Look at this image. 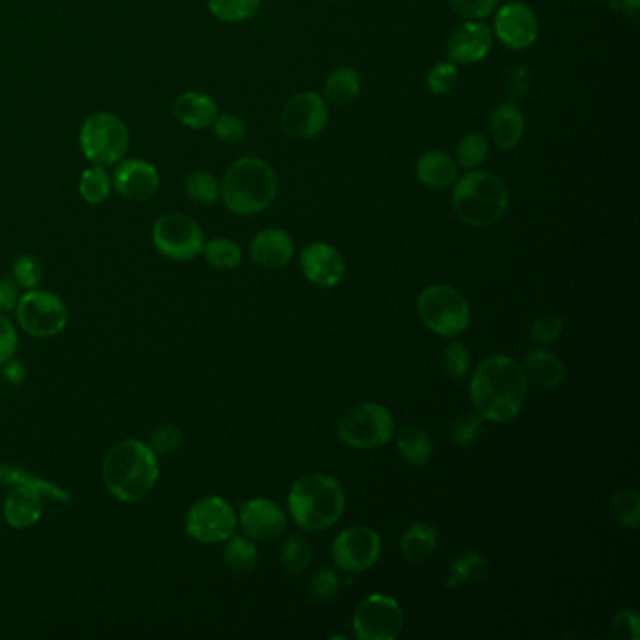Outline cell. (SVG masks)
I'll use <instances>...</instances> for the list:
<instances>
[{
    "mask_svg": "<svg viewBox=\"0 0 640 640\" xmlns=\"http://www.w3.org/2000/svg\"><path fill=\"white\" fill-rule=\"evenodd\" d=\"M523 366L507 355H490L471 376L470 397L476 412L492 423H507L523 410L528 397Z\"/></svg>",
    "mask_w": 640,
    "mask_h": 640,
    "instance_id": "1",
    "label": "cell"
},
{
    "mask_svg": "<svg viewBox=\"0 0 640 640\" xmlns=\"http://www.w3.org/2000/svg\"><path fill=\"white\" fill-rule=\"evenodd\" d=\"M102 478L118 502H139L157 487L160 478L158 455L141 439L117 442L102 460Z\"/></svg>",
    "mask_w": 640,
    "mask_h": 640,
    "instance_id": "2",
    "label": "cell"
},
{
    "mask_svg": "<svg viewBox=\"0 0 640 640\" xmlns=\"http://www.w3.org/2000/svg\"><path fill=\"white\" fill-rule=\"evenodd\" d=\"M278 196L275 168L258 157L239 158L220 181V199L233 215H258L268 209Z\"/></svg>",
    "mask_w": 640,
    "mask_h": 640,
    "instance_id": "3",
    "label": "cell"
},
{
    "mask_svg": "<svg viewBox=\"0 0 640 640\" xmlns=\"http://www.w3.org/2000/svg\"><path fill=\"white\" fill-rule=\"evenodd\" d=\"M452 205L466 226L490 228L510 209V190L490 171H466L453 184Z\"/></svg>",
    "mask_w": 640,
    "mask_h": 640,
    "instance_id": "4",
    "label": "cell"
},
{
    "mask_svg": "<svg viewBox=\"0 0 640 640\" xmlns=\"http://www.w3.org/2000/svg\"><path fill=\"white\" fill-rule=\"evenodd\" d=\"M289 513L297 526L321 532L339 523L346 510L342 484L327 473H308L295 481L288 494Z\"/></svg>",
    "mask_w": 640,
    "mask_h": 640,
    "instance_id": "5",
    "label": "cell"
},
{
    "mask_svg": "<svg viewBox=\"0 0 640 640\" xmlns=\"http://www.w3.org/2000/svg\"><path fill=\"white\" fill-rule=\"evenodd\" d=\"M418 310L432 333L445 339H457L470 325V305L465 295L445 284L423 289L419 295Z\"/></svg>",
    "mask_w": 640,
    "mask_h": 640,
    "instance_id": "6",
    "label": "cell"
},
{
    "mask_svg": "<svg viewBox=\"0 0 640 640\" xmlns=\"http://www.w3.org/2000/svg\"><path fill=\"white\" fill-rule=\"evenodd\" d=\"M79 145L89 162L107 168L125 158L130 147V132L117 115L94 113L81 126Z\"/></svg>",
    "mask_w": 640,
    "mask_h": 640,
    "instance_id": "7",
    "label": "cell"
},
{
    "mask_svg": "<svg viewBox=\"0 0 640 640\" xmlns=\"http://www.w3.org/2000/svg\"><path fill=\"white\" fill-rule=\"evenodd\" d=\"M339 438L355 449H378L395 436V419L386 405L363 402L340 418Z\"/></svg>",
    "mask_w": 640,
    "mask_h": 640,
    "instance_id": "8",
    "label": "cell"
},
{
    "mask_svg": "<svg viewBox=\"0 0 640 640\" xmlns=\"http://www.w3.org/2000/svg\"><path fill=\"white\" fill-rule=\"evenodd\" d=\"M152 242L158 252L173 262H192L202 254L205 236L199 224L183 213H170L152 226Z\"/></svg>",
    "mask_w": 640,
    "mask_h": 640,
    "instance_id": "9",
    "label": "cell"
},
{
    "mask_svg": "<svg viewBox=\"0 0 640 640\" xmlns=\"http://www.w3.org/2000/svg\"><path fill=\"white\" fill-rule=\"evenodd\" d=\"M15 308L21 329L36 339H53L68 325L66 302L46 289H28Z\"/></svg>",
    "mask_w": 640,
    "mask_h": 640,
    "instance_id": "10",
    "label": "cell"
},
{
    "mask_svg": "<svg viewBox=\"0 0 640 640\" xmlns=\"http://www.w3.org/2000/svg\"><path fill=\"white\" fill-rule=\"evenodd\" d=\"M184 528L194 541L203 545L228 541L229 537L236 534V511L224 498H202L186 513Z\"/></svg>",
    "mask_w": 640,
    "mask_h": 640,
    "instance_id": "11",
    "label": "cell"
},
{
    "mask_svg": "<svg viewBox=\"0 0 640 640\" xmlns=\"http://www.w3.org/2000/svg\"><path fill=\"white\" fill-rule=\"evenodd\" d=\"M404 626L400 603L386 594H374L353 615V635L361 640H392Z\"/></svg>",
    "mask_w": 640,
    "mask_h": 640,
    "instance_id": "12",
    "label": "cell"
},
{
    "mask_svg": "<svg viewBox=\"0 0 640 640\" xmlns=\"http://www.w3.org/2000/svg\"><path fill=\"white\" fill-rule=\"evenodd\" d=\"M329 123V105L318 92L302 91L284 105L281 115L282 130L289 138L307 141L320 136Z\"/></svg>",
    "mask_w": 640,
    "mask_h": 640,
    "instance_id": "13",
    "label": "cell"
},
{
    "mask_svg": "<svg viewBox=\"0 0 640 640\" xmlns=\"http://www.w3.org/2000/svg\"><path fill=\"white\" fill-rule=\"evenodd\" d=\"M492 34L513 52H526L539 38L536 10L523 0L505 2L494 15Z\"/></svg>",
    "mask_w": 640,
    "mask_h": 640,
    "instance_id": "14",
    "label": "cell"
},
{
    "mask_svg": "<svg viewBox=\"0 0 640 640\" xmlns=\"http://www.w3.org/2000/svg\"><path fill=\"white\" fill-rule=\"evenodd\" d=\"M381 555V537L368 526H352L340 532L333 542L336 568L346 573H361L373 568Z\"/></svg>",
    "mask_w": 640,
    "mask_h": 640,
    "instance_id": "15",
    "label": "cell"
},
{
    "mask_svg": "<svg viewBox=\"0 0 640 640\" xmlns=\"http://www.w3.org/2000/svg\"><path fill=\"white\" fill-rule=\"evenodd\" d=\"M494 47V34L484 21L466 20L447 39V59L457 66L478 65Z\"/></svg>",
    "mask_w": 640,
    "mask_h": 640,
    "instance_id": "16",
    "label": "cell"
},
{
    "mask_svg": "<svg viewBox=\"0 0 640 640\" xmlns=\"http://www.w3.org/2000/svg\"><path fill=\"white\" fill-rule=\"evenodd\" d=\"M247 537L254 541L273 542L284 536L288 528L286 513L278 503L267 498H254L241 507V516L237 518Z\"/></svg>",
    "mask_w": 640,
    "mask_h": 640,
    "instance_id": "17",
    "label": "cell"
},
{
    "mask_svg": "<svg viewBox=\"0 0 640 640\" xmlns=\"http://www.w3.org/2000/svg\"><path fill=\"white\" fill-rule=\"evenodd\" d=\"M113 188L130 202H147L160 188V173L151 162L132 158L121 160L112 175Z\"/></svg>",
    "mask_w": 640,
    "mask_h": 640,
    "instance_id": "18",
    "label": "cell"
},
{
    "mask_svg": "<svg viewBox=\"0 0 640 640\" xmlns=\"http://www.w3.org/2000/svg\"><path fill=\"white\" fill-rule=\"evenodd\" d=\"M302 275L320 288L339 286L346 275V260L329 242H312L301 252Z\"/></svg>",
    "mask_w": 640,
    "mask_h": 640,
    "instance_id": "19",
    "label": "cell"
},
{
    "mask_svg": "<svg viewBox=\"0 0 640 640\" xmlns=\"http://www.w3.org/2000/svg\"><path fill=\"white\" fill-rule=\"evenodd\" d=\"M250 255L260 267H286L294 260L295 242L284 229H262L250 242Z\"/></svg>",
    "mask_w": 640,
    "mask_h": 640,
    "instance_id": "20",
    "label": "cell"
},
{
    "mask_svg": "<svg viewBox=\"0 0 640 640\" xmlns=\"http://www.w3.org/2000/svg\"><path fill=\"white\" fill-rule=\"evenodd\" d=\"M44 494L23 484H13L2 503L7 523L15 529L31 528L44 515Z\"/></svg>",
    "mask_w": 640,
    "mask_h": 640,
    "instance_id": "21",
    "label": "cell"
},
{
    "mask_svg": "<svg viewBox=\"0 0 640 640\" xmlns=\"http://www.w3.org/2000/svg\"><path fill=\"white\" fill-rule=\"evenodd\" d=\"M524 132H526V117L515 102L498 105L490 115V139L502 151H513L515 147H518L523 141Z\"/></svg>",
    "mask_w": 640,
    "mask_h": 640,
    "instance_id": "22",
    "label": "cell"
},
{
    "mask_svg": "<svg viewBox=\"0 0 640 640\" xmlns=\"http://www.w3.org/2000/svg\"><path fill=\"white\" fill-rule=\"evenodd\" d=\"M173 115L186 128L203 130L215 123V118L218 117V105L205 92L186 91L179 94L173 102Z\"/></svg>",
    "mask_w": 640,
    "mask_h": 640,
    "instance_id": "23",
    "label": "cell"
},
{
    "mask_svg": "<svg viewBox=\"0 0 640 640\" xmlns=\"http://www.w3.org/2000/svg\"><path fill=\"white\" fill-rule=\"evenodd\" d=\"M415 175L425 188L445 190L457 181L458 165L455 158L449 157L447 152L434 149L419 157L415 163Z\"/></svg>",
    "mask_w": 640,
    "mask_h": 640,
    "instance_id": "24",
    "label": "cell"
},
{
    "mask_svg": "<svg viewBox=\"0 0 640 640\" xmlns=\"http://www.w3.org/2000/svg\"><path fill=\"white\" fill-rule=\"evenodd\" d=\"M524 374L532 384H536L539 389H556L562 386L565 379V366L562 359L545 347L532 350L524 357Z\"/></svg>",
    "mask_w": 640,
    "mask_h": 640,
    "instance_id": "25",
    "label": "cell"
},
{
    "mask_svg": "<svg viewBox=\"0 0 640 640\" xmlns=\"http://www.w3.org/2000/svg\"><path fill=\"white\" fill-rule=\"evenodd\" d=\"M363 91L361 73L353 66H340L329 73V78L323 83V100L327 105H333L339 110H344L353 102H357Z\"/></svg>",
    "mask_w": 640,
    "mask_h": 640,
    "instance_id": "26",
    "label": "cell"
},
{
    "mask_svg": "<svg viewBox=\"0 0 640 640\" xmlns=\"http://www.w3.org/2000/svg\"><path fill=\"white\" fill-rule=\"evenodd\" d=\"M400 550L408 562H425L438 550V532L431 524H413L400 539Z\"/></svg>",
    "mask_w": 640,
    "mask_h": 640,
    "instance_id": "27",
    "label": "cell"
},
{
    "mask_svg": "<svg viewBox=\"0 0 640 640\" xmlns=\"http://www.w3.org/2000/svg\"><path fill=\"white\" fill-rule=\"evenodd\" d=\"M397 449L408 465L421 468V466L428 465V460L432 458V439L419 426H400Z\"/></svg>",
    "mask_w": 640,
    "mask_h": 640,
    "instance_id": "28",
    "label": "cell"
},
{
    "mask_svg": "<svg viewBox=\"0 0 640 640\" xmlns=\"http://www.w3.org/2000/svg\"><path fill=\"white\" fill-rule=\"evenodd\" d=\"M0 481L10 484V487H13V484H23V487H28V489L38 490V492L44 494V498H49L53 502H72V494L68 490L62 489V487H59V484L46 481V479L38 478V476H33V473H28L23 468H15L12 465H0Z\"/></svg>",
    "mask_w": 640,
    "mask_h": 640,
    "instance_id": "29",
    "label": "cell"
},
{
    "mask_svg": "<svg viewBox=\"0 0 640 640\" xmlns=\"http://www.w3.org/2000/svg\"><path fill=\"white\" fill-rule=\"evenodd\" d=\"M490 573V565L484 556L478 552H466L458 556L452 563L449 576H447V588H458L465 584H478L484 581Z\"/></svg>",
    "mask_w": 640,
    "mask_h": 640,
    "instance_id": "30",
    "label": "cell"
},
{
    "mask_svg": "<svg viewBox=\"0 0 640 640\" xmlns=\"http://www.w3.org/2000/svg\"><path fill=\"white\" fill-rule=\"evenodd\" d=\"M78 188L83 202L89 203V205H102L112 194V175L104 165L92 163L91 168H87L79 176Z\"/></svg>",
    "mask_w": 640,
    "mask_h": 640,
    "instance_id": "31",
    "label": "cell"
},
{
    "mask_svg": "<svg viewBox=\"0 0 640 640\" xmlns=\"http://www.w3.org/2000/svg\"><path fill=\"white\" fill-rule=\"evenodd\" d=\"M258 547L254 539L242 536H231L224 549V563L237 575L250 573L258 565Z\"/></svg>",
    "mask_w": 640,
    "mask_h": 640,
    "instance_id": "32",
    "label": "cell"
},
{
    "mask_svg": "<svg viewBox=\"0 0 640 640\" xmlns=\"http://www.w3.org/2000/svg\"><path fill=\"white\" fill-rule=\"evenodd\" d=\"M490 155V141L481 132H468L460 138L455 151V162L458 168L471 171L479 170Z\"/></svg>",
    "mask_w": 640,
    "mask_h": 640,
    "instance_id": "33",
    "label": "cell"
},
{
    "mask_svg": "<svg viewBox=\"0 0 640 640\" xmlns=\"http://www.w3.org/2000/svg\"><path fill=\"white\" fill-rule=\"evenodd\" d=\"M184 192L190 202L209 207L220 199V181L210 171L194 170L184 181Z\"/></svg>",
    "mask_w": 640,
    "mask_h": 640,
    "instance_id": "34",
    "label": "cell"
},
{
    "mask_svg": "<svg viewBox=\"0 0 640 640\" xmlns=\"http://www.w3.org/2000/svg\"><path fill=\"white\" fill-rule=\"evenodd\" d=\"M262 0H209L207 7L216 20L229 25L252 20L260 10Z\"/></svg>",
    "mask_w": 640,
    "mask_h": 640,
    "instance_id": "35",
    "label": "cell"
},
{
    "mask_svg": "<svg viewBox=\"0 0 640 640\" xmlns=\"http://www.w3.org/2000/svg\"><path fill=\"white\" fill-rule=\"evenodd\" d=\"M312 562V547L302 536H289L281 550V563L288 575H301Z\"/></svg>",
    "mask_w": 640,
    "mask_h": 640,
    "instance_id": "36",
    "label": "cell"
},
{
    "mask_svg": "<svg viewBox=\"0 0 640 640\" xmlns=\"http://www.w3.org/2000/svg\"><path fill=\"white\" fill-rule=\"evenodd\" d=\"M610 511L616 523L626 528L637 529L640 524V496L633 489H621L610 498Z\"/></svg>",
    "mask_w": 640,
    "mask_h": 640,
    "instance_id": "37",
    "label": "cell"
},
{
    "mask_svg": "<svg viewBox=\"0 0 640 640\" xmlns=\"http://www.w3.org/2000/svg\"><path fill=\"white\" fill-rule=\"evenodd\" d=\"M203 254L213 267L220 268V271H231V268L241 265V249L231 239H213V241L205 242Z\"/></svg>",
    "mask_w": 640,
    "mask_h": 640,
    "instance_id": "38",
    "label": "cell"
},
{
    "mask_svg": "<svg viewBox=\"0 0 640 640\" xmlns=\"http://www.w3.org/2000/svg\"><path fill=\"white\" fill-rule=\"evenodd\" d=\"M458 79H460L458 66L449 59L439 60L432 66L431 72L426 76V89L436 96H445L457 89Z\"/></svg>",
    "mask_w": 640,
    "mask_h": 640,
    "instance_id": "39",
    "label": "cell"
},
{
    "mask_svg": "<svg viewBox=\"0 0 640 640\" xmlns=\"http://www.w3.org/2000/svg\"><path fill=\"white\" fill-rule=\"evenodd\" d=\"M44 278V265L36 255L23 254L13 262V282L20 288H38Z\"/></svg>",
    "mask_w": 640,
    "mask_h": 640,
    "instance_id": "40",
    "label": "cell"
},
{
    "mask_svg": "<svg viewBox=\"0 0 640 640\" xmlns=\"http://www.w3.org/2000/svg\"><path fill=\"white\" fill-rule=\"evenodd\" d=\"M470 352L466 350L462 342L455 340L449 346L445 347L444 355H442V368H444V373L449 378H465L466 374L470 373Z\"/></svg>",
    "mask_w": 640,
    "mask_h": 640,
    "instance_id": "41",
    "label": "cell"
},
{
    "mask_svg": "<svg viewBox=\"0 0 640 640\" xmlns=\"http://www.w3.org/2000/svg\"><path fill=\"white\" fill-rule=\"evenodd\" d=\"M213 130L218 141L226 145H239L247 138V125L241 117H237L233 113H222L215 118L213 123Z\"/></svg>",
    "mask_w": 640,
    "mask_h": 640,
    "instance_id": "42",
    "label": "cell"
},
{
    "mask_svg": "<svg viewBox=\"0 0 640 640\" xmlns=\"http://www.w3.org/2000/svg\"><path fill=\"white\" fill-rule=\"evenodd\" d=\"M483 431V418L479 413L468 412L455 419L452 425V442L460 447L473 444Z\"/></svg>",
    "mask_w": 640,
    "mask_h": 640,
    "instance_id": "43",
    "label": "cell"
},
{
    "mask_svg": "<svg viewBox=\"0 0 640 640\" xmlns=\"http://www.w3.org/2000/svg\"><path fill=\"white\" fill-rule=\"evenodd\" d=\"M340 588V579L336 571L331 568H323L316 571V575L310 581L308 594L316 602H331Z\"/></svg>",
    "mask_w": 640,
    "mask_h": 640,
    "instance_id": "44",
    "label": "cell"
},
{
    "mask_svg": "<svg viewBox=\"0 0 640 640\" xmlns=\"http://www.w3.org/2000/svg\"><path fill=\"white\" fill-rule=\"evenodd\" d=\"M563 327H565V321H563L562 316L542 315L532 323L529 334H532L534 342L552 344V342H556V340L562 336Z\"/></svg>",
    "mask_w": 640,
    "mask_h": 640,
    "instance_id": "45",
    "label": "cell"
},
{
    "mask_svg": "<svg viewBox=\"0 0 640 640\" xmlns=\"http://www.w3.org/2000/svg\"><path fill=\"white\" fill-rule=\"evenodd\" d=\"M453 12L470 21H484L494 13L498 0H447Z\"/></svg>",
    "mask_w": 640,
    "mask_h": 640,
    "instance_id": "46",
    "label": "cell"
},
{
    "mask_svg": "<svg viewBox=\"0 0 640 640\" xmlns=\"http://www.w3.org/2000/svg\"><path fill=\"white\" fill-rule=\"evenodd\" d=\"M529 89V70L526 66H515L511 68L507 76H505V83H503V91L510 102H518L526 96Z\"/></svg>",
    "mask_w": 640,
    "mask_h": 640,
    "instance_id": "47",
    "label": "cell"
},
{
    "mask_svg": "<svg viewBox=\"0 0 640 640\" xmlns=\"http://www.w3.org/2000/svg\"><path fill=\"white\" fill-rule=\"evenodd\" d=\"M181 442H183V434L176 426L163 425L152 432L149 445L157 455H168V453L176 452Z\"/></svg>",
    "mask_w": 640,
    "mask_h": 640,
    "instance_id": "48",
    "label": "cell"
},
{
    "mask_svg": "<svg viewBox=\"0 0 640 640\" xmlns=\"http://www.w3.org/2000/svg\"><path fill=\"white\" fill-rule=\"evenodd\" d=\"M18 346H20V340H18L15 327L12 325V321L8 320L7 316L0 312V366H4L13 359Z\"/></svg>",
    "mask_w": 640,
    "mask_h": 640,
    "instance_id": "49",
    "label": "cell"
},
{
    "mask_svg": "<svg viewBox=\"0 0 640 640\" xmlns=\"http://www.w3.org/2000/svg\"><path fill=\"white\" fill-rule=\"evenodd\" d=\"M639 615L635 610H631V608L620 610L613 618V629H615L616 637L621 640H639Z\"/></svg>",
    "mask_w": 640,
    "mask_h": 640,
    "instance_id": "50",
    "label": "cell"
},
{
    "mask_svg": "<svg viewBox=\"0 0 640 640\" xmlns=\"http://www.w3.org/2000/svg\"><path fill=\"white\" fill-rule=\"evenodd\" d=\"M20 301L18 284L7 278H0V310H13Z\"/></svg>",
    "mask_w": 640,
    "mask_h": 640,
    "instance_id": "51",
    "label": "cell"
},
{
    "mask_svg": "<svg viewBox=\"0 0 640 640\" xmlns=\"http://www.w3.org/2000/svg\"><path fill=\"white\" fill-rule=\"evenodd\" d=\"M610 7L615 8L616 12L624 13L635 25L639 23L640 0H613Z\"/></svg>",
    "mask_w": 640,
    "mask_h": 640,
    "instance_id": "52",
    "label": "cell"
},
{
    "mask_svg": "<svg viewBox=\"0 0 640 640\" xmlns=\"http://www.w3.org/2000/svg\"><path fill=\"white\" fill-rule=\"evenodd\" d=\"M597 2H613V0H597Z\"/></svg>",
    "mask_w": 640,
    "mask_h": 640,
    "instance_id": "53",
    "label": "cell"
},
{
    "mask_svg": "<svg viewBox=\"0 0 640 640\" xmlns=\"http://www.w3.org/2000/svg\"><path fill=\"white\" fill-rule=\"evenodd\" d=\"M331 2H336V0H331Z\"/></svg>",
    "mask_w": 640,
    "mask_h": 640,
    "instance_id": "54",
    "label": "cell"
}]
</instances>
